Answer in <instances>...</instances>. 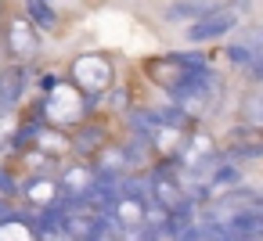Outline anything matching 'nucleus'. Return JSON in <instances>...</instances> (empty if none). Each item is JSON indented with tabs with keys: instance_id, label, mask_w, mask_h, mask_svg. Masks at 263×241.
Listing matches in <instances>:
<instances>
[{
	"instance_id": "nucleus-1",
	"label": "nucleus",
	"mask_w": 263,
	"mask_h": 241,
	"mask_svg": "<svg viewBox=\"0 0 263 241\" xmlns=\"http://www.w3.org/2000/svg\"><path fill=\"white\" fill-rule=\"evenodd\" d=\"M144 72L180 108L216 97V76H213V69L205 65L202 54H159V58L144 62Z\"/></svg>"
},
{
	"instance_id": "nucleus-2",
	"label": "nucleus",
	"mask_w": 263,
	"mask_h": 241,
	"mask_svg": "<svg viewBox=\"0 0 263 241\" xmlns=\"http://www.w3.org/2000/svg\"><path fill=\"white\" fill-rule=\"evenodd\" d=\"M69 76H72V87H76L80 94H87V97L101 101V94H105V90H112V83H116V65H112V58H108V54L90 51V54H80V58L72 62Z\"/></svg>"
},
{
	"instance_id": "nucleus-3",
	"label": "nucleus",
	"mask_w": 263,
	"mask_h": 241,
	"mask_svg": "<svg viewBox=\"0 0 263 241\" xmlns=\"http://www.w3.org/2000/svg\"><path fill=\"white\" fill-rule=\"evenodd\" d=\"M238 26V15H231V8H216V11H209V15H202L191 29H187V40L191 44H205V40H216V36H227L231 29Z\"/></svg>"
},
{
	"instance_id": "nucleus-4",
	"label": "nucleus",
	"mask_w": 263,
	"mask_h": 241,
	"mask_svg": "<svg viewBox=\"0 0 263 241\" xmlns=\"http://www.w3.org/2000/svg\"><path fill=\"white\" fill-rule=\"evenodd\" d=\"M8 47L15 58H33L40 51V36H36V26L26 18V15H15L8 22Z\"/></svg>"
},
{
	"instance_id": "nucleus-5",
	"label": "nucleus",
	"mask_w": 263,
	"mask_h": 241,
	"mask_svg": "<svg viewBox=\"0 0 263 241\" xmlns=\"http://www.w3.org/2000/svg\"><path fill=\"white\" fill-rule=\"evenodd\" d=\"M94 184V169L90 166H65L62 169V180H58V191H62V202H87V191Z\"/></svg>"
},
{
	"instance_id": "nucleus-6",
	"label": "nucleus",
	"mask_w": 263,
	"mask_h": 241,
	"mask_svg": "<svg viewBox=\"0 0 263 241\" xmlns=\"http://www.w3.org/2000/svg\"><path fill=\"white\" fill-rule=\"evenodd\" d=\"M26 83H29V72L22 65H11V69H0V115H11L15 105L22 101L26 94Z\"/></svg>"
},
{
	"instance_id": "nucleus-7",
	"label": "nucleus",
	"mask_w": 263,
	"mask_h": 241,
	"mask_svg": "<svg viewBox=\"0 0 263 241\" xmlns=\"http://www.w3.org/2000/svg\"><path fill=\"white\" fill-rule=\"evenodd\" d=\"M148 191H152V202H155L162 212H170V209H177V205H184V202H187V198H184V187H180L166 169H159V173L152 176Z\"/></svg>"
},
{
	"instance_id": "nucleus-8",
	"label": "nucleus",
	"mask_w": 263,
	"mask_h": 241,
	"mask_svg": "<svg viewBox=\"0 0 263 241\" xmlns=\"http://www.w3.org/2000/svg\"><path fill=\"white\" fill-rule=\"evenodd\" d=\"M252 209H259V194L256 191H249V187H234V191H227L220 202H216V216L220 212H252Z\"/></svg>"
},
{
	"instance_id": "nucleus-9",
	"label": "nucleus",
	"mask_w": 263,
	"mask_h": 241,
	"mask_svg": "<svg viewBox=\"0 0 263 241\" xmlns=\"http://www.w3.org/2000/svg\"><path fill=\"white\" fill-rule=\"evenodd\" d=\"M220 8V0H173V4L166 8V18L170 22H180V18H202L209 11Z\"/></svg>"
},
{
	"instance_id": "nucleus-10",
	"label": "nucleus",
	"mask_w": 263,
	"mask_h": 241,
	"mask_svg": "<svg viewBox=\"0 0 263 241\" xmlns=\"http://www.w3.org/2000/svg\"><path fill=\"white\" fill-rule=\"evenodd\" d=\"M26 194H29V202H36V205H44V209H54V205L62 202L58 184L47 180V176H33V180L26 184Z\"/></svg>"
},
{
	"instance_id": "nucleus-11",
	"label": "nucleus",
	"mask_w": 263,
	"mask_h": 241,
	"mask_svg": "<svg viewBox=\"0 0 263 241\" xmlns=\"http://www.w3.org/2000/svg\"><path fill=\"white\" fill-rule=\"evenodd\" d=\"M227 227L238 234V241H245V237H263V216H259V209L231 216V219H227Z\"/></svg>"
},
{
	"instance_id": "nucleus-12",
	"label": "nucleus",
	"mask_w": 263,
	"mask_h": 241,
	"mask_svg": "<svg viewBox=\"0 0 263 241\" xmlns=\"http://www.w3.org/2000/svg\"><path fill=\"white\" fill-rule=\"evenodd\" d=\"M26 18L36 29H58V11L51 8V0H26Z\"/></svg>"
},
{
	"instance_id": "nucleus-13",
	"label": "nucleus",
	"mask_w": 263,
	"mask_h": 241,
	"mask_svg": "<svg viewBox=\"0 0 263 241\" xmlns=\"http://www.w3.org/2000/svg\"><path fill=\"white\" fill-rule=\"evenodd\" d=\"M202 241H238V234H234L227 223H220V219H209V223L202 227Z\"/></svg>"
},
{
	"instance_id": "nucleus-14",
	"label": "nucleus",
	"mask_w": 263,
	"mask_h": 241,
	"mask_svg": "<svg viewBox=\"0 0 263 241\" xmlns=\"http://www.w3.org/2000/svg\"><path fill=\"white\" fill-rule=\"evenodd\" d=\"M213 184H238V169L234 166H220L216 176H213Z\"/></svg>"
},
{
	"instance_id": "nucleus-15",
	"label": "nucleus",
	"mask_w": 263,
	"mask_h": 241,
	"mask_svg": "<svg viewBox=\"0 0 263 241\" xmlns=\"http://www.w3.org/2000/svg\"><path fill=\"white\" fill-rule=\"evenodd\" d=\"M18 191V184H15V176L8 173V169H0V194H15Z\"/></svg>"
},
{
	"instance_id": "nucleus-16",
	"label": "nucleus",
	"mask_w": 263,
	"mask_h": 241,
	"mask_svg": "<svg viewBox=\"0 0 263 241\" xmlns=\"http://www.w3.org/2000/svg\"><path fill=\"white\" fill-rule=\"evenodd\" d=\"M94 241H123V237H119V234H116L112 227H105V230H101V234H98Z\"/></svg>"
},
{
	"instance_id": "nucleus-17",
	"label": "nucleus",
	"mask_w": 263,
	"mask_h": 241,
	"mask_svg": "<svg viewBox=\"0 0 263 241\" xmlns=\"http://www.w3.org/2000/svg\"><path fill=\"white\" fill-rule=\"evenodd\" d=\"M0 11H4V0H0ZM0 22H4V15H0Z\"/></svg>"
},
{
	"instance_id": "nucleus-18",
	"label": "nucleus",
	"mask_w": 263,
	"mask_h": 241,
	"mask_svg": "<svg viewBox=\"0 0 263 241\" xmlns=\"http://www.w3.org/2000/svg\"><path fill=\"white\" fill-rule=\"evenodd\" d=\"M245 241H263V237H245Z\"/></svg>"
}]
</instances>
